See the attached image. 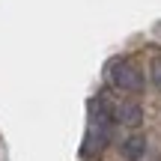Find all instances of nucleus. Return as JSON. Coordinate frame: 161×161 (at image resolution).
Wrapping results in <instances>:
<instances>
[{
	"label": "nucleus",
	"mask_w": 161,
	"mask_h": 161,
	"mask_svg": "<svg viewBox=\"0 0 161 161\" xmlns=\"http://www.w3.org/2000/svg\"><path fill=\"white\" fill-rule=\"evenodd\" d=\"M114 125H116V110L108 104V98H92L90 104V128H86L80 155L84 158H98L108 149L110 137H114Z\"/></svg>",
	"instance_id": "obj_1"
},
{
	"label": "nucleus",
	"mask_w": 161,
	"mask_h": 161,
	"mask_svg": "<svg viewBox=\"0 0 161 161\" xmlns=\"http://www.w3.org/2000/svg\"><path fill=\"white\" fill-rule=\"evenodd\" d=\"M108 80H110V86H116L119 92H140L143 90V72H140V66L134 63V60H128V57H116L114 63L108 66Z\"/></svg>",
	"instance_id": "obj_2"
},
{
	"label": "nucleus",
	"mask_w": 161,
	"mask_h": 161,
	"mask_svg": "<svg viewBox=\"0 0 161 161\" xmlns=\"http://www.w3.org/2000/svg\"><path fill=\"white\" fill-rule=\"evenodd\" d=\"M146 149H149V140H146L143 131H131L119 146V155L122 161H143L146 158Z\"/></svg>",
	"instance_id": "obj_3"
},
{
	"label": "nucleus",
	"mask_w": 161,
	"mask_h": 161,
	"mask_svg": "<svg viewBox=\"0 0 161 161\" xmlns=\"http://www.w3.org/2000/svg\"><path fill=\"white\" fill-rule=\"evenodd\" d=\"M116 122L119 125H128V128H137L140 122H143V108H140L137 102H122L116 104Z\"/></svg>",
	"instance_id": "obj_4"
},
{
	"label": "nucleus",
	"mask_w": 161,
	"mask_h": 161,
	"mask_svg": "<svg viewBox=\"0 0 161 161\" xmlns=\"http://www.w3.org/2000/svg\"><path fill=\"white\" fill-rule=\"evenodd\" d=\"M149 80H152V86L161 92V54L149 60Z\"/></svg>",
	"instance_id": "obj_5"
}]
</instances>
